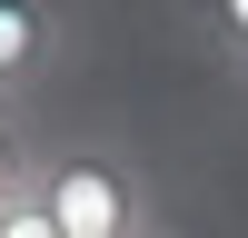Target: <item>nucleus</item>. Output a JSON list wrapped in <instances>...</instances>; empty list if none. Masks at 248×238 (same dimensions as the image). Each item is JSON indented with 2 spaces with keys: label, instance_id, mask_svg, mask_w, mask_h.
Masks as SVG:
<instances>
[{
  "label": "nucleus",
  "instance_id": "1",
  "mask_svg": "<svg viewBox=\"0 0 248 238\" xmlns=\"http://www.w3.org/2000/svg\"><path fill=\"white\" fill-rule=\"evenodd\" d=\"M40 198H50L60 238H159V208H149V178L109 149H60L40 169Z\"/></svg>",
  "mask_w": 248,
  "mask_h": 238
},
{
  "label": "nucleus",
  "instance_id": "2",
  "mask_svg": "<svg viewBox=\"0 0 248 238\" xmlns=\"http://www.w3.org/2000/svg\"><path fill=\"white\" fill-rule=\"evenodd\" d=\"M50 70H60V10L50 0H0V109H20Z\"/></svg>",
  "mask_w": 248,
  "mask_h": 238
},
{
  "label": "nucleus",
  "instance_id": "3",
  "mask_svg": "<svg viewBox=\"0 0 248 238\" xmlns=\"http://www.w3.org/2000/svg\"><path fill=\"white\" fill-rule=\"evenodd\" d=\"M40 169H50V149L20 129V109H0V208H10V198H30Z\"/></svg>",
  "mask_w": 248,
  "mask_h": 238
},
{
  "label": "nucleus",
  "instance_id": "4",
  "mask_svg": "<svg viewBox=\"0 0 248 238\" xmlns=\"http://www.w3.org/2000/svg\"><path fill=\"white\" fill-rule=\"evenodd\" d=\"M0 238H60V218H50V198H10V208H0Z\"/></svg>",
  "mask_w": 248,
  "mask_h": 238
},
{
  "label": "nucleus",
  "instance_id": "5",
  "mask_svg": "<svg viewBox=\"0 0 248 238\" xmlns=\"http://www.w3.org/2000/svg\"><path fill=\"white\" fill-rule=\"evenodd\" d=\"M209 20H218V50L248 70V0H209Z\"/></svg>",
  "mask_w": 248,
  "mask_h": 238
}]
</instances>
